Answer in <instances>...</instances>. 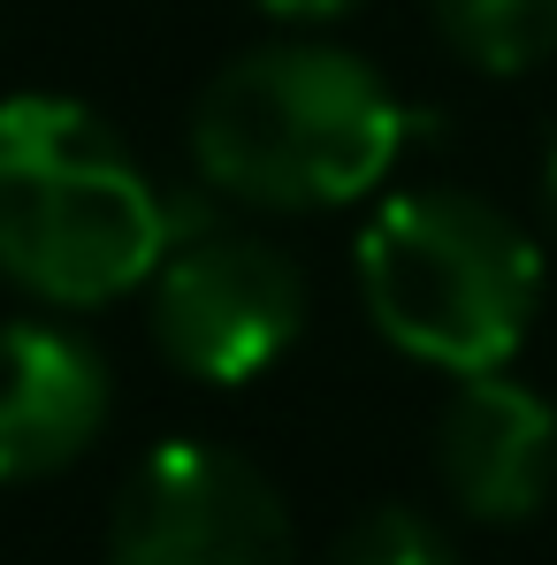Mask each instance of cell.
Segmentation results:
<instances>
[{
    "instance_id": "1",
    "label": "cell",
    "mask_w": 557,
    "mask_h": 565,
    "mask_svg": "<svg viewBox=\"0 0 557 565\" xmlns=\"http://www.w3.org/2000/svg\"><path fill=\"white\" fill-rule=\"evenodd\" d=\"M413 138L389 77L313 39H276L206 77L191 107V161L222 199L268 214H321L367 199Z\"/></svg>"
},
{
    "instance_id": "2",
    "label": "cell",
    "mask_w": 557,
    "mask_h": 565,
    "mask_svg": "<svg viewBox=\"0 0 557 565\" xmlns=\"http://www.w3.org/2000/svg\"><path fill=\"white\" fill-rule=\"evenodd\" d=\"M169 206L122 138L62 93L0 99V276L39 306H107L153 276Z\"/></svg>"
},
{
    "instance_id": "3",
    "label": "cell",
    "mask_w": 557,
    "mask_h": 565,
    "mask_svg": "<svg viewBox=\"0 0 557 565\" xmlns=\"http://www.w3.org/2000/svg\"><path fill=\"white\" fill-rule=\"evenodd\" d=\"M360 290L405 360L489 375L512 367L543 313V245L459 184L389 191L360 230Z\"/></svg>"
},
{
    "instance_id": "4",
    "label": "cell",
    "mask_w": 557,
    "mask_h": 565,
    "mask_svg": "<svg viewBox=\"0 0 557 565\" xmlns=\"http://www.w3.org/2000/svg\"><path fill=\"white\" fill-rule=\"evenodd\" d=\"M153 344L169 367L237 390L306 337V268L253 230H169L153 260Z\"/></svg>"
},
{
    "instance_id": "5",
    "label": "cell",
    "mask_w": 557,
    "mask_h": 565,
    "mask_svg": "<svg viewBox=\"0 0 557 565\" xmlns=\"http://www.w3.org/2000/svg\"><path fill=\"white\" fill-rule=\"evenodd\" d=\"M107 565H298L276 481L222 444H153L107 520Z\"/></svg>"
},
{
    "instance_id": "6",
    "label": "cell",
    "mask_w": 557,
    "mask_h": 565,
    "mask_svg": "<svg viewBox=\"0 0 557 565\" xmlns=\"http://www.w3.org/2000/svg\"><path fill=\"white\" fill-rule=\"evenodd\" d=\"M436 473L465 520L512 527L535 520L557 481V413L504 367L459 375V390L436 413Z\"/></svg>"
},
{
    "instance_id": "7",
    "label": "cell",
    "mask_w": 557,
    "mask_h": 565,
    "mask_svg": "<svg viewBox=\"0 0 557 565\" xmlns=\"http://www.w3.org/2000/svg\"><path fill=\"white\" fill-rule=\"evenodd\" d=\"M115 413L107 360L62 321H0V481L77 467Z\"/></svg>"
},
{
    "instance_id": "8",
    "label": "cell",
    "mask_w": 557,
    "mask_h": 565,
    "mask_svg": "<svg viewBox=\"0 0 557 565\" xmlns=\"http://www.w3.org/2000/svg\"><path fill=\"white\" fill-rule=\"evenodd\" d=\"M436 31L489 77H519L557 54V0H428Z\"/></svg>"
},
{
    "instance_id": "9",
    "label": "cell",
    "mask_w": 557,
    "mask_h": 565,
    "mask_svg": "<svg viewBox=\"0 0 557 565\" xmlns=\"http://www.w3.org/2000/svg\"><path fill=\"white\" fill-rule=\"evenodd\" d=\"M329 565H459V551L443 543V527L413 504H382L367 520L344 527V543L329 551Z\"/></svg>"
},
{
    "instance_id": "10",
    "label": "cell",
    "mask_w": 557,
    "mask_h": 565,
    "mask_svg": "<svg viewBox=\"0 0 557 565\" xmlns=\"http://www.w3.org/2000/svg\"><path fill=\"white\" fill-rule=\"evenodd\" d=\"M268 15H282V23H336V15H352L360 0H260Z\"/></svg>"
},
{
    "instance_id": "11",
    "label": "cell",
    "mask_w": 557,
    "mask_h": 565,
    "mask_svg": "<svg viewBox=\"0 0 557 565\" xmlns=\"http://www.w3.org/2000/svg\"><path fill=\"white\" fill-rule=\"evenodd\" d=\"M550 206H557V153H550Z\"/></svg>"
}]
</instances>
